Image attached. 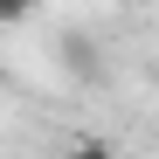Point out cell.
I'll list each match as a JSON object with an SVG mask.
<instances>
[{
	"label": "cell",
	"instance_id": "6da1fadb",
	"mask_svg": "<svg viewBox=\"0 0 159 159\" xmlns=\"http://www.w3.org/2000/svg\"><path fill=\"white\" fill-rule=\"evenodd\" d=\"M69 159H118V152L104 145V139H76V145H69Z\"/></svg>",
	"mask_w": 159,
	"mask_h": 159
},
{
	"label": "cell",
	"instance_id": "7a4b0ae2",
	"mask_svg": "<svg viewBox=\"0 0 159 159\" xmlns=\"http://www.w3.org/2000/svg\"><path fill=\"white\" fill-rule=\"evenodd\" d=\"M35 14V0H0V28H14V21H28Z\"/></svg>",
	"mask_w": 159,
	"mask_h": 159
}]
</instances>
